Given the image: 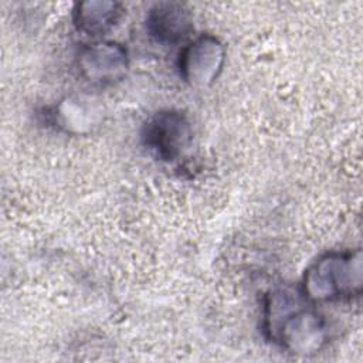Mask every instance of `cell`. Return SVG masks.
Here are the masks:
<instances>
[{
	"instance_id": "5b68a950",
	"label": "cell",
	"mask_w": 363,
	"mask_h": 363,
	"mask_svg": "<svg viewBox=\"0 0 363 363\" xmlns=\"http://www.w3.org/2000/svg\"><path fill=\"white\" fill-rule=\"evenodd\" d=\"M77 65L85 81L95 85H111L125 78L129 68V57L122 44L99 40L79 50Z\"/></svg>"
},
{
	"instance_id": "8992f818",
	"label": "cell",
	"mask_w": 363,
	"mask_h": 363,
	"mask_svg": "<svg viewBox=\"0 0 363 363\" xmlns=\"http://www.w3.org/2000/svg\"><path fill=\"white\" fill-rule=\"evenodd\" d=\"M146 28L157 43L177 44L190 35L193 18L184 4L160 1L147 11Z\"/></svg>"
},
{
	"instance_id": "3957f363",
	"label": "cell",
	"mask_w": 363,
	"mask_h": 363,
	"mask_svg": "<svg viewBox=\"0 0 363 363\" xmlns=\"http://www.w3.org/2000/svg\"><path fill=\"white\" fill-rule=\"evenodd\" d=\"M142 140L147 152L156 159L172 162L189 147L191 125L180 111H159L145 122Z\"/></svg>"
},
{
	"instance_id": "6da1fadb",
	"label": "cell",
	"mask_w": 363,
	"mask_h": 363,
	"mask_svg": "<svg viewBox=\"0 0 363 363\" xmlns=\"http://www.w3.org/2000/svg\"><path fill=\"white\" fill-rule=\"evenodd\" d=\"M262 318L267 339L294 354L316 353L328 340L323 318L301 288L272 289L265 296Z\"/></svg>"
},
{
	"instance_id": "277c9868",
	"label": "cell",
	"mask_w": 363,
	"mask_h": 363,
	"mask_svg": "<svg viewBox=\"0 0 363 363\" xmlns=\"http://www.w3.org/2000/svg\"><path fill=\"white\" fill-rule=\"evenodd\" d=\"M224 62L225 47L221 40L211 34H201L180 51L179 72L189 85L206 88L218 78Z\"/></svg>"
},
{
	"instance_id": "7a4b0ae2",
	"label": "cell",
	"mask_w": 363,
	"mask_h": 363,
	"mask_svg": "<svg viewBox=\"0 0 363 363\" xmlns=\"http://www.w3.org/2000/svg\"><path fill=\"white\" fill-rule=\"evenodd\" d=\"M362 282V251H330L305 271L301 289L311 302L316 303L359 296Z\"/></svg>"
},
{
	"instance_id": "52a82bcc",
	"label": "cell",
	"mask_w": 363,
	"mask_h": 363,
	"mask_svg": "<svg viewBox=\"0 0 363 363\" xmlns=\"http://www.w3.org/2000/svg\"><path fill=\"white\" fill-rule=\"evenodd\" d=\"M122 4L112 0H86L74 6L72 21L78 31L99 37L109 33L121 20Z\"/></svg>"
}]
</instances>
